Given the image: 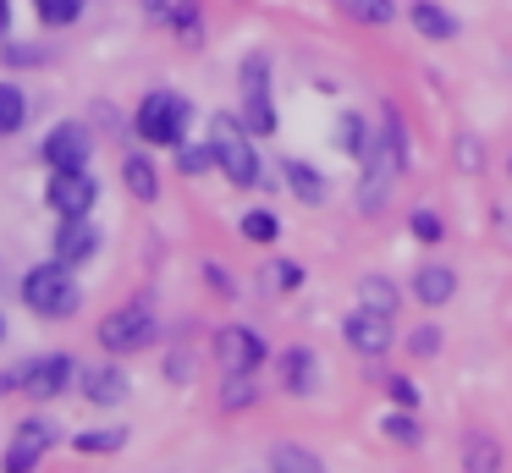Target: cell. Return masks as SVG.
<instances>
[{"label":"cell","instance_id":"d6986e66","mask_svg":"<svg viewBox=\"0 0 512 473\" xmlns=\"http://www.w3.org/2000/svg\"><path fill=\"white\" fill-rule=\"evenodd\" d=\"M336 11H347V17L364 22V28H386V22L397 17V6H391V0H336Z\"/></svg>","mask_w":512,"mask_h":473},{"label":"cell","instance_id":"ac0fdd59","mask_svg":"<svg viewBox=\"0 0 512 473\" xmlns=\"http://www.w3.org/2000/svg\"><path fill=\"white\" fill-rule=\"evenodd\" d=\"M413 28H419L424 39H452L457 17H452V11H441V6H430V0H419V6H413Z\"/></svg>","mask_w":512,"mask_h":473},{"label":"cell","instance_id":"e0dca14e","mask_svg":"<svg viewBox=\"0 0 512 473\" xmlns=\"http://www.w3.org/2000/svg\"><path fill=\"white\" fill-rule=\"evenodd\" d=\"M259 385H254V369H226V385H221V407L237 413V407H254Z\"/></svg>","mask_w":512,"mask_h":473},{"label":"cell","instance_id":"484cf974","mask_svg":"<svg viewBox=\"0 0 512 473\" xmlns=\"http://www.w3.org/2000/svg\"><path fill=\"white\" fill-rule=\"evenodd\" d=\"M177 165H182L188 176L210 171V165H215V143H182V149H177Z\"/></svg>","mask_w":512,"mask_h":473},{"label":"cell","instance_id":"1f68e13d","mask_svg":"<svg viewBox=\"0 0 512 473\" xmlns=\"http://www.w3.org/2000/svg\"><path fill=\"white\" fill-rule=\"evenodd\" d=\"M413 237H424V242H441V220H435L430 209H413Z\"/></svg>","mask_w":512,"mask_h":473},{"label":"cell","instance_id":"4dcf8cb0","mask_svg":"<svg viewBox=\"0 0 512 473\" xmlns=\"http://www.w3.org/2000/svg\"><path fill=\"white\" fill-rule=\"evenodd\" d=\"M243 237H254V242H276V220H270L265 209H259V215H248V220H243Z\"/></svg>","mask_w":512,"mask_h":473},{"label":"cell","instance_id":"7c38bea8","mask_svg":"<svg viewBox=\"0 0 512 473\" xmlns=\"http://www.w3.org/2000/svg\"><path fill=\"white\" fill-rule=\"evenodd\" d=\"M94 253H100V231L89 226V215L61 220V231H56V259L83 264V259H94Z\"/></svg>","mask_w":512,"mask_h":473},{"label":"cell","instance_id":"277c9868","mask_svg":"<svg viewBox=\"0 0 512 473\" xmlns=\"http://www.w3.org/2000/svg\"><path fill=\"white\" fill-rule=\"evenodd\" d=\"M155 336H160V325H155V314H149V303H127V308H116V314L100 325V341L111 352H138V347H149Z\"/></svg>","mask_w":512,"mask_h":473},{"label":"cell","instance_id":"9c48e42d","mask_svg":"<svg viewBox=\"0 0 512 473\" xmlns=\"http://www.w3.org/2000/svg\"><path fill=\"white\" fill-rule=\"evenodd\" d=\"M78 374V363L67 358V352H50V358H34L23 369V391L34 396V402H50V396L67 391V380Z\"/></svg>","mask_w":512,"mask_h":473},{"label":"cell","instance_id":"d4e9b609","mask_svg":"<svg viewBox=\"0 0 512 473\" xmlns=\"http://www.w3.org/2000/svg\"><path fill=\"white\" fill-rule=\"evenodd\" d=\"M127 446V429L111 424V429H89V435H78V451H122Z\"/></svg>","mask_w":512,"mask_h":473},{"label":"cell","instance_id":"8992f818","mask_svg":"<svg viewBox=\"0 0 512 473\" xmlns=\"http://www.w3.org/2000/svg\"><path fill=\"white\" fill-rule=\"evenodd\" d=\"M243 127L248 132H276V105H270L265 61H248L243 66Z\"/></svg>","mask_w":512,"mask_h":473},{"label":"cell","instance_id":"4316f807","mask_svg":"<svg viewBox=\"0 0 512 473\" xmlns=\"http://www.w3.org/2000/svg\"><path fill=\"white\" fill-rule=\"evenodd\" d=\"M34 6H39V17H45L50 28H67V22H78L83 0H34Z\"/></svg>","mask_w":512,"mask_h":473},{"label":"cell","instance_id":"74e56055","mask_svg":"<svg viewBox=\"0 0 512 473\" xmlns=\"http://www.w3.org/2000/svg\"><path fill=\"white\" fill-rule=\"evenodd\" d=\"M12 385H23V374H0V396L12 391Z\"/></svg>","mask_w":512,"mask_h":473},{"label":"cell","instance_id":"f546056e","mask_svg":"<svg viewBox=\"0 0 512 473\" xmlns=\"http://www.w3.org/2000/svg\"><path fill=\"white\" fill-rule=\"evenodd\" d=\"M408 347L419 352V358H435V352H441V330H435V325H419V330H413Z\"/></svg>","mask_w":512,"mask_h":473},{"label":"cell","instance_id":"f1b7e54d","mask_svg":"<svg viewBox=\"0 0 512 473\" xmlns=\"http://www.w3.org/2000/svg\"><path fill=\"white\" fill-rule=\"evenodd\" d=\"M386 435L402 440V446H419V424H413L408 413H391V418H386Z\"/></svg>","mask_w":512,"mask_h":473},{"label":"cell","instance_id":"d590c367","mask_svg":"<svg viewBox=\"0 0 512 473\" xmlns=\"http://www.w3.org/2000/svg\"><path fill=\"white\" fill-rule=\"evenodd\" d=\"M12 66H34V61H50V50H6Z\"/></svg>","mask_w":512,"mask_h":473},{"label":"cell","instance_id":"7402d4cb","mask_svg":"<svg viewBox=\"0 0 512 473\" xmlns=\"http://www.w3.org/2000/svg\"><path fill=\"white\" fill-rule=\"evenodd\" d=\"M270 462H276L281 473H320V457L303 446H270Z\"/></svg>","mask_w":512,"mask_h":473},{"label":"cell","instance_id":"ba28073f","mask_svg":"<svg viewBox=\"0 0 512 473\" xmlns=\"http://www.w3.org/2000/svg\"><path fill=\"white\" fill-rule=\"evenodd\" d=\"M215 358H221V369H259L265 363V336L254 325H226L215 336Z\"/></svg>","mask_w":512,"mask_h":473},{"label":"cell","instance_id":"cb8c5ba5","mask_svg":"<svg viewBox=\"0 0 512 473\" xmlns=\"http://www.w3.org/2000/svg\"><path fill=\"white\" fill-rule=\"evenodd\" d=\"M259 286H265V292H292V286H303V270H298V264H287V259H276V264L259 270Z\"/></svg>","mask_w":512,"mask_h":473},{"label":"cell","instance_id":"3957f363","mask_svg":"<svg viewBox=\"0 0 512 473\" xmlns=\"http://www.w3.org/2000/svg\"><path fill=\"white\" fill-rule=\"evenodd\" d=\"M188 99L182 94H149L144 105H138V132H144L149 143H182V132H188Z\"/></svg>","mask_w":512,"mask_h":473},{"label":"cell","instance_id":"52a82bcc","mask_svg":"<svg viewBox=\"0 0 512 473\" xmlns=\"http://www.w3.org/2000/svg\"><path fill=\"white\" fill-rule=\"evenodd\" d=\"M89 149H94V132L83 121H61V127H50L39 154L50 160V171H67V165H89Z\"/></svg>","mask_w":512,"mask_h":473},{"label":"cell","instance_id":"83f0119b","mask_svg":"<svg viewBox=\"0 0 512 473\" xmlns=\"http://www.w3.org/2000/svg\"><path fill=\"white\" fill-rule=\"evenodd\" d=\"M463 462H468V468H479V473H490V468H496V446H490V440H468V446H463Z\"/></svg>","mask_w":512,"mask_h":473},{"label":"cell","instance_id":"d6a6232c","mask_svg":"<svg viewBox=\"0 0 512 473\" xmlns=\"http://www.w3.org/2000/svg\"><path fill=\"white\" fill-rule=\"evenodd\" d=\"M342 143L353 154H364V116H342Z\"/></svg>","mask_w":512,"mask_h":473},{"label":"cell","instance_id":"603a6c76","mask_svg":"<svg viewBox=\"0 0 512 473\" xmlns=\"http://www.w3.org/2000/svg\"><path fill=\"white\" fill-rule=\"evenodd\" d=\"M364 308H380V314H397V286L386 281V275H364Z\"/></svg>","mask_w":512,"mask_h":473},{"label":"cell","instance_id":"2e32d148","mask_svg":"<svg viewBox=\"0 0 512 473\" xmlns=\"http://www.w3.org/2000/svg\"><path fill=\"white\" fill-rule=\"evenodd\" d=\"M122 176H127V187H133V198H144V204H155V198H160V176H155V165H149L144 154H127Z\"/></svg>","mask_w":512,"mask_h":473},{"label":"cell","instance_id":"8d00e7d4","mask_svg":"<svg viewBox=\"0 0 512 473\" xmlns=\"http://www.w3.org/2000/svg\"><path fill=\"white\" fill-rule=\"evenodd\" d=\"M6 28H12V0H0V39H6Z\"/></svg>","mask_w":512,"mask_h":473},{"label":"cell","instance_id":"5b68a950","mask_svg":"<svg viewBox=\"0 0 512 473\" xmlns=\"http://www.w3.org/2000/svg\"><path fill=\"white\" fill-rule=\"evenodd\" d=\"M45 198H50V209H56L61 220L89 215V209H94V182H89V171H83V165L56 171V176H50V187H45Z\"/></svg>","mask_w":512,"mask_h":473},{"label":"cell","instance_id":"e575fe53","mask_svg":"<svg viewBox=\"0 0 512 473\" xmlns=\"http://www.w3.org/2000/svg\"><path fill=\"white\" fill-rule=\"evenodd\" d=\"M457 165H463V171H474V165H479V143H474V138L457 143Z\"/></svg>","mask_w":512,"mask_h":473},{"label":"cell","instance_id":"30bf717a","mask_svg":"<svg viewBox=\"0 0 512 473\" xmlns=\"http://www.w3.org/2000/svg\"><path fill=\"white\" fill-rule=\"evenodd\" d=\"M50 446H56V424H50V418H23L17 440L6 446V468H12V473H28Z\"/></svg>","mask_w":512,"mask_h":473},{"label":"cell","instance_id":"4fadbf2b","mask_svg":"<svg viewBox=\"0 0 512 473\" xmlns=\"http://www.w3.org/2000/svg\"><path fill=\"white\" fill-rule=\"evenodd\" d=\"M281 385H287V391H298V396H309L314 385H320V363H314L309 347L281 352Z\"/></svg>","mask_w":512,"mask_h":473},{"label":"cell","instance_id":"9a60e30c","mask_svg":"<svg viewBox=\"0 0 512 473\" xmlns=\"http://www.w3.org/2000/svg\"><path fill=\"white\" fill-rule=\"evenodd\" d=\"M83 396L100 402V407H116L127 396V374L111 369V363H105V369H89V374H83Z\"/></svg>","mask_w":512,"mask_h":473},{"label":"cell","instance_id":"ffe728a7","mask_svg":"<svg viewBox=\"0 0 512 473\" xmlns=\"http://www.w3.org/2000/svg\"><path fill=\"white\" fill-rule=\"evenodd\" d=\"M287 187L303 198V204H325V182H320V171H309L303 160H287Z\"/></svg>","mask_w":512,"mask_h":473},{"label":"cell","instance_id":"f35d334b","mask_svg":"<svg viewBox=\"0 0 512 473\" xmlns=\"http://www.w3.org/2000/svg\"><path fill=\"white\" fill-rule=\"evenodd\" d=\"M0 341H6V319H0Z\"/></svg>","mask_w":512,"mask_h":473},{"label":"cell","instance_id":"836d02e7","mask_svg":"<svg viewBox=\"0 0 512 473\" xmlns=\"http://www.w3.org/2000/svg\"><path fill=\"white\" fill-rule=\"evenodd\" d=\"M386 385H391V396H397L402 407H413V402H419V385H413V380H402V374H391Z\"/></svg>","mask_w":512,"mask_h":473},{"label":"cell","instance_id":"5bb4252c","mask_svg":"<svg viewBox=\"0 0 512 473\" xmlns=\"http://www.w3.org/2000/svg\"><path fill=\"white\" fill-rule=\"evenodd\" d=\"M413 292H419V303L441 308V303H452V292H457V275L446 270V264H424V270L413 275Z\"/></svg>","mask_w":512,"mask_h":473},{"label":"cell","instance_id":"8fae6325","mask_svg":"<svg viewBox=\"0 0 512 473\" xmlns=\"http://www.w3.org/2000/svg\"><path fill=\"white\" fill-rule=\"evenodd\" d=\"M342 336H347V347H353V352L375 358V352L391 347V314H380V308H358V314H347Z\"/></svg>","mask_w":512,"mask_h":473},{"label":"cell","instance_id":"6da1fadb","mask_svg":"<svg viewBox=\"0 0 512 473\" xmlns=\"http://www.w3.org/2000/svg\"><path fill=\"white\" fill-rule=\"evenodd\" d=\"M23 303L45 319H67L72 308L83 303V286H78V275H72V264L67 259L34 264V270L23 275Z\"/></svg>","mask_w":512,"mask_h":473},{"label":"cell","instance_id":"44dd1931","mask_svg":"<svg viewBox=\"0 0 512 473\" xmlns=\"http://www.w3.org/2000/svg\"><path fill=\"white\" fill-rule=\"evenodd\" d=\"M28 121V99L17 94L12 83H0V138H6V132H17Z\"/></svg>","mask_w":512,"mask_h":473},{"label":"cell","instance_id":"7a4b0ae2","mask_svg":"<svg viewBox=\"0 0 512 473\" xmlns=\"http://www.w3.org/2000/svg\"><path fill=\"white\" fill-rule=\"evenodd\" d=\"M215 165H221L226 176H232L237 187H254L259 182V154H254V143H248V127L243 121H215Z\"/></svg>","mask_w":512,"mask_h":473}]
</instances>
